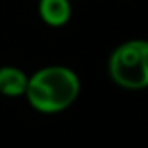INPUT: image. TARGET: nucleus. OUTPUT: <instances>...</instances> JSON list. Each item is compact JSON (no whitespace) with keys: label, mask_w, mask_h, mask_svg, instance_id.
Returning a JSON list of instances; mask_svg holds the SVG:
<instances>
[{"label":"nucleus","mask_w":148,"mask_h":148,"mask_svg":"<svg viewBox=\"0 0 148 148\" xmlns=\"http://www.w3.org/2000/svg\"><path fill=\"white\" fill-rule=\"evenodd\" d=\"M80 94V80L68 66L52 64L28 77L25 96L40 113H59L75 103Z\"/></svg>","instance_id":"nucleus-1"},{"label":"nucleus","mask_w":148,"mask_h":148,"mask_svg":"<svg viewBox=\"0 0 148 148\" xmlns=\"http://www.w3.org/2000/svg\"><path fill=\"white\" fill-rule=\"evenodd\" d=\"M112 80L131 91L148 87V40H127L108 59Z\"/></svg>","instance_id":"nucleus-2"},{"label":"nucleus","mask_w":148,"mask_h":148,"mask_svg":"<svg viewBox=\"0 0 148 148\" xmlns=\"http://www.w3.org/2000/svg\"><path fill=\"white\" fill-rule=\"evenodd\" d=\"M38 14L45 25L58 28L70 21L71 4H70V0H40Z\"/></svg>","instance_id":"nucleus-3"},{"label":"nucleus","mask_w":148,"mask_h":148,"mask_svg":"<svg viewBox=\"0 0 148 148\" xmlns=\"http://www.w3.org/2000/svg\"><path fill=\"white\" fill-rule=\"evenodd\" d=\"M28 86L26 73L16 66H0V94L18 98L25 96Z\"/></svg>","instance_id":"nucleus-4"}]
</instances>
